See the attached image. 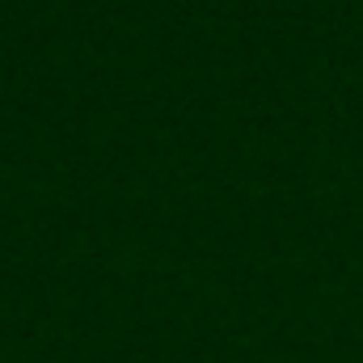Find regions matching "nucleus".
Here are the masks:
<instances>
[]
</instances>
